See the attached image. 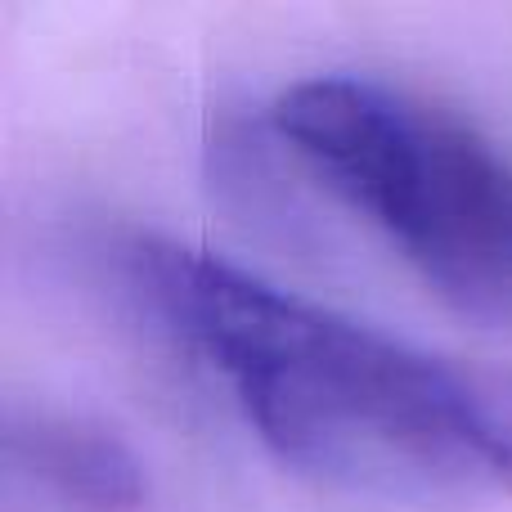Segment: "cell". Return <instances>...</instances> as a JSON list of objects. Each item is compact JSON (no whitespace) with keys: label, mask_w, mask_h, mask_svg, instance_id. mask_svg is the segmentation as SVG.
Returning <instances> with one entry per match:
<instances>
[{"label":"cell","mask_w":512,"mask_h":512,"mask_svg":"<svg viewBox=\"0 0 512 512\" xmlns=\"http://www.w3.org/2000/svg\"><path fill=\"white\" fill-rule=\"evenodd\" d=\"M135 279L279 463L351 495H512V369L418 351L203 248L144 243Z\"/></svg>","instance_id":"1"},{"label":"cell","mask_w":512,"mask_h":512,"mask_svg":"<svg viewBox=\"0 0 512 512\" xmlns=\"http://www.w3.org/2000/svg\"><path fill=\"white\" fill-rule=\"evenodd\" d=\"M274 131L427 279L512 315V153L486 131L369 77L319 72L274 104Z\"/></svg>","instance_id":"2"},{"label":"cell","mask_w":512,"mask_h":512,"mask_svg":"<svg viewBox=\"0 0 512 512\" xmlns=\"http://www.w3.org/2000/svg\"><path fill=\"white\" fill-rule=\"evenodd\" d=\"M5 463L72 512H135L149 495L140 454L113 427L77 414H9Z\"/></svg>","instance_id":"3"}]
</instances>
